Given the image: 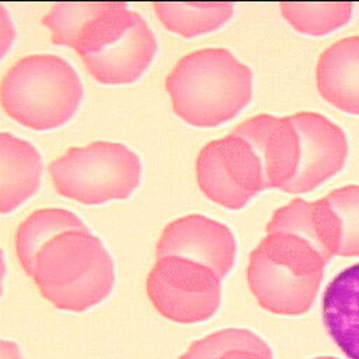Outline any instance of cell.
Wrapping results in <instances>:
<instances>
[{
	"mask_svg": "<svg viewBox=\"0 0 359 359\" xmlns=\"http://www.w3.org/2000/svg\"><path fill=\"white\" fill-rule=\"evenodd\" d=\"M172 111L196 128L233 119L252 98V72L224 48L182 56L165 79Z\"/></svg>",
	"mask_w": 359,
	"mask_h": 359,
	"instance_id": "cell-1",
	"label": "cell"
},
{
	"mask_svg": "<svg viewBox=\"0 0 359 359\" xmlns=\"http://www.w3.org/2000/svg\"><path fill=\"white\" fill-rule=\"evenodd\" d=\"M31 278L56 309L81 313L112 292L115 269L102 241L90 229H74L39 250Z\"/></svg>",
	"mask_w": 359,
	"mask_h": 359,
	"instance_id": "cell-2",
	"label": "cell"
},
{
	"mask_svg": "<svg viewBox=\"0 0 359 359\" xmlns=\"http://www.w3.org/2000/svg\"><path fill=\"white\" fill-rule=\"evenodd\" d=\"M328 262L306 238L272 230L250 254L247 282L266 311L299 316L311 309Z\"/></svg>",
	"mask_w": 359,
	"mask_h": 359,
	"instance_id": "cell-3",
	"label": "cell"
},
{
	"mask_svg": "<svg viewBox=\"0 0 359 359\" xmlns=\"http://www.w3.org/2000/svg\"><path fill=\"white\" fill-rule=\"evenodd\" d=\"M0 94L10 118L34 130H50L73 118L83 100V84L63 57L28 55L7 70Z\"/></svg>",
	"mask_w": 359,
	"mask_h": 359,
	"instance_id": "cell-4",
	"label": "cell"
},
{
	"mask_svg": "<svg viewBox=\"0 0 359 359\" xmlns=\"http://www.w3.org/2000/svg\"><path fill=\"white\" fill-rule=\"evenodd\" d=\"M48 168L56 192L83 205L129 198L142 174L135 151L123 143L107 140L70 147Z\"/></svg>",
	"mask_w": 359,
	"mask_h": 359,
	"instance_id": "cell-5",
	"label": "cell"
},
{
	"mask_svg": "<svg viewBox=\"0 0 359 359\" xmlns=\"http://www.w3.org/2000/svg\"><path fill=\"white\" fill-rule=\"evenodd\" d=\"M222 278L209 266L181 258H157L147 275L146 290L154 309L180 324L213 317L222 300Z\"/></svg>",
	"mask_w": 359,
	"mask_h": 359,
	"instance_id": "cell-6",
	"label": "cell"
},
{
	"mask_svg": "<svg viewBox=\"0 0 359 359\" xmlns=\"http://www.w3.org/2000/svg\"><path fill=\"white\" fill-rule=\"evenodd\" d=\"M195 168L203 195L230 210L243 209L265 189L259 157L245 139L233 132L206 143Z\"/></svg>",
	"mask_w": 359,
	"mask_h": 359,
	"instance_id": "cell-7",
	"label": "cell"
},
{
	"mask_svg": "<svg viewBox=\"0 0 359 359\" xmlns=\"http://www.w3.org/2000/svg\"><path fill=\"white\" fill-rule=\"evenodd\" d=\"M290 118L300 139V161L283 192L303 194L341 171L348 156V140L344 130L321 114L304 111Z\"/></svg>",
	"mask_w": 359,
	"mask_h": 359,
	"instance_id": "cell-8",
	"label": "cell"
},
{
	"mask_svg": "<svg viewBox=\"0 0 359 359\" xmlns=\"http://www.w3.org/2000/svg\"><path fill=\"white\" fill-rule=\"evenodd\" d=\"M237 243L231 230L208 216L187 215L168 223L157 243L156 255L181 257L209 266L222 279L234 265Z\"/></svg>",
	"mask_w": 359,
	"mask_h": 359,
	"instance_id": "cell-9",
	"label": "cell"
},
{
	"mask_svg": "<svg viewBox=\"0 0 359 359\" xmlns=\"http://www.w3.org/2000/svg\"><path fill=\"white\" fill-rule=\"evenodd\" d=\"M259 157L265 189L285 191L300 161V139L290 116L259 114L233 129Z\"/></svg>",
	"mask_w": 359,
	"mask_h": 359,
	"instance_id": "cell-10",
	"label": "cell"
},
{
	"mask_svg": "<svg viewBox=\"0 0 359 359\" xmlns=\"http://www.w3.org/2000/svg\"><path fill=\"white\" fill-rule=\"evenodd\" d=\"M156 52L157 39L144 18L137 14L121 38L83 62L87 72L101 84H129L144 73Z\"/></svg>",
	"mask_w": 359,
	"mask_h": 359,
	"instance_id": "cell-11",
	"label": "cell"
},
{
	"mask_svg": "<svg viewBox=\"0 0 359 359\" xmlns=\"http://www.w3.org/2000/svg\"><path fill=\"white\" fill-rule=\"evenodd\" d=\"M316 81L320 95L328 104L359 115V35L337 41L320 55Z\"/></svg>",
	"mask_w": 359,
	"mask_h": 359,
	"instance_id": "cell-12",
	"label": "cell"
},
{
	"mask_svg": "<svg viewBox=\"0 0 359 359\" xmlns=\"http://www.w3.org/2000/svg\"><path fill=\"white\" fill-rule=\"evenodd\" d=\"M323 321L348 359H359V264L342 269L327 285Z\"/></svg>",
	"mask_w": 359,
	"mask_h": 359,
	"instance_id": "cell-13",
	"label": "cell"
},
{
	"mask_svg": "<svg viewBox=\"0 0 359 359\" xmlns=\"http://www.w3.org/2000/svg\"><path fill=\"white\" fill-rule=\"evenodd\" d=\"M265 230L297 234L311 243L328 261L338 254L339 222L325 196L316 202L300 198L290 201L273 212Z\"/></svg>",
	"mask_w": 359,
	"mask_h": 359,
	"instance_id": "cell-14",
	"label": "cell"
},
{
	"mask_svg": "<svg viewBox=\"0 0 359 359\" xmlns=\"http://www.w3.org/2000/svg\"><path fill=\"white\" fill-rule=\"evenodd\" d=\"M42 158L35 146L8 132L0 133V212L10 213L39 188Z\"/></svg>",
	"mask_w": 359,
	"mask_h": 359,
	"instance_id": "cell-15",
	"label": "cell"
},
{
	"mask_svg": "<svg viewBox=\"0 0 359 359\" xmlns=\"http://www.w3.org/2000/svg\"><path fill=\"white\" fill-rule=\"evenodd\" d=\"M153 8L168 31L194 38L226 24L233 15L234 4L230 1H157Z\"/></svg>",
	"mask_w": 359,
	"mask_h": 359,
	"instance_id": "cell-16",
	"label": "cell"
},
{
	"mask_svg": "<svg viewBox=\"0 0 359 359\" xmlns=\"http://www.w3.org/2000/svg\"><path fill=\"white\" fill-rule=\"evenodd\" d=\"M88 229L73 212L62 208H45L32 212L17 229L15 252L27 275H32L39 250L53 237L67 230Z\"/></svg>",
	"mask_w": 359,
	"mask_h": 359,
	"instance_id": "cell-17",
	"label": "cell"
},
{
	"mask_svg": "<svg viewBox=\"0 0 359 359\" xmlns=\"http://www.w3.org/2000/svg\"><path fill=\"white\" fill-rule=\"evenodd\" d=\"M180 359H273L271 346L245 328H224L191 344Z\"/></svg>",
	"mask_w": 359,
	"mask_h": 359,
	"instance_id": "cell-18",
	"label": "cell"
},
{
	"mask_svg": "<svg viewBox=\"0 0 359 359\" xmlns=\"http://www.w3.org/2000/svg\"><path fill=\"white\" fill-rule=\"evenodd\" d=\"M279 8L283 18L297 32L323 36L344 27L351 20L353 4L349 1H282Z\"/></svg>",
	"mask_w": 359,
	"mask_h": 359,
	"instance_id": "cell-19",
	"label": "cell"
},
{
	"mask_svg": "<svg viewBox=\"0 0 359 359\" xmlns=\"http://www.w3.org/2000/svg\"><path fill=\"white\" fill-rule=\"evenodd\" d=\"M327 201L339 222V257H359V185L331 191Z\"/></svg>",
	"mask_w": 359,
	"mask_h": 359,
	"instance_id": "cell-20",
	"label": "cell"
},
{
	"mask_svg": "<svg viewBox=\"0 0 359 359\" xmlns=\"http://www.w3.org/2000/svg\"><path fill=\"white\" fill-rule=\"evenodd\" d=\"M0 359H24L20 348L15 342L1 339L0 341Z\"/></svg>",
	"mask_w": 359,
	"mask_h": 359,
	"instance_id": "cell-21",
	"label": "cell"
},
{
	"mask_svg": "<svg viewBox=\"0 0 359 359\" xmlns=\"http://www.w3.org/2000/svg\"><path fill=\"white\" fill-rule=\"evenodd\" d=\"M313 359H338V358H334V356H317V358H313Z\"/></svg>",
	"mask_w": 359,
	"mask_h": 359,
	"instance_id": "cell-22",
	"label": "cell"
}]
</instances>
